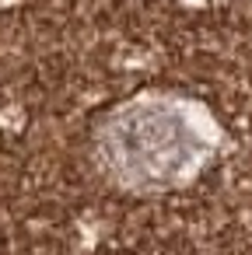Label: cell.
<instances>
[{
  "mask_svg": "<svg viewBox=\"0 0 252 255\" xmlns=\"http://www.w3.org/2000/svg\"><path fill=\"white\" fill-rule=\"evenodd\" d=\"M109 154L133 182H172L196 168L203 143L186 116L165 105H140L133 116H119L112 123Z\"/></svg>",
  "mask_w": 252,
  "mask_h": 255,
  "instance_id": "6da1fadb",
  "label": "cell"
}]
</instances>
